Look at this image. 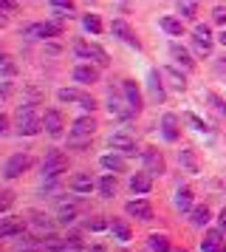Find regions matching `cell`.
<instances>
[{
    "mask_svg": "<svg viewBox=\"0 0 226 252\" xmlns=\"http://www.w3.org/2000/svg\"><path fill=\"white\" fill-rule=\"evenodd\" d=\"M111 34H113V37H119V40H124L127 46L141 48V43L136 40L133 29H130V23H127V20H113V23H111Z\"/></svg>",
    "mask_w": 226,
    "mask_h": 252,
    "instance_id": "cell-10",
    "label": "cell"
},
{
    "mask_svg": "<svg viewBox=\"0 0 226 252\" xmlns=\"http://www.w3.org/2000/svg\"><path fill=\"white\" fill-rule=\"evenodd\" d=\"M43 130V116L37 114L34 102H23L17 108V133L20 136H37Z\"/></svg>",
    "mask_w": 226,
    "mask_h": 252,
    "instance_id": "cell-1",
    "label": "cell"
},
{
    "mask_svg": "<svg viewBox=\"0 0 226 252\" xmlns=\"http://www.w3.org/2000/svg\"><path fill=\"white\" fill-rule=\"evenodd\" d=\"M77 221V207H59V224H74Z\"/></svg>",
    "mask_w": 226,
    "mask_h": 252,
    "instance_id": "cell-36",
    "label": "cell"
},
{
    "mask_svg": "<svg viewBox=\"0 0 226 252\" xmlns=\"http://www.w3.org/2000/svg\"><path fill=\"white\" fill-rule=\"evenodd\" d=\"M206 99L212 102V108H215V111H218V114H221V116H226V102H224V99H221V96H215V94H209Z\"/></svg>",
    "mask_w": 226,
    "mask_h": 252,
    "instance_id": "cell-41",
    "label": "cell"
},
{
    "mask_svg": "<svg viewBox=\"0 0 226 252\" xmlns=\"http://www.w3.org/2000/svg\"><path fill=\"white\" fill-rule=\"evenodd\" d=\"M175 252H184V250H175Z\"/></svg>",
    "mask_w": 226,
    "mask_h": 252,
    "instance_id": "cell-52",
    "label": "cell"
},
{
    "mask_svg": "<svg viewBox=\"0 0 226 252\" xmlns=\"http://www.w3.org/2000/svg\"><path fill=\"white\" fill-rule=\"evenodd\" d=\"M96 119L93 116H79V119H74V127H71V136H79V139H90L93 133H96Z\"/></svg>",
    "mask_w": 226,
    "mask_h": 252,
    "instance_id": "cell-11",
    "label": "cell"
},
{
    "mask_svg": "<svg viewBox=\"0 0 226 252\" xmlns=\"http://www.w3.org/2000/svg\"><path fill=\"white\" fill-rule=\"evenodd\" d=\"M187 122H190L195 130H209V127H206V122H203V119H198L195 114H187Z\"/></svg>",
    "mask_w": 226,
    "mask_h": 252,
    "instance_id": "cell-43",
    "label": "cell"
},
{
    "mask_svg": "<svg viewBox=\"0 0 226 252\" xmlns=\"http://www.w3.org/2000/svg\"><path fill=\"white\" fill-rule=\"evenodd\" d=\"M161 133L167 142H175L178 139V116L175 114H164L161 116Z\"/></svg>",
    "mask_w": 226,
    "mask_h": 252,
    "instance_id": "cell-21",
    "label": "cell"
},
{
    "mask_svg": "<svg viewBox=\"0 0 226 252\" xmlns=\"http://www.w3.org/2000/svg\"><path fill=\"white\" fill-rule=\"evenodd\" d=\"M108 145H111L113 150H119V153H124V156H133L136 150V139L127 136V133H113L111 139H108Z\"/></svg>",
    "mask_w": 226,
    "mask_h": 252,
    "instance_id": "cell-13",
    "label": "cell"
},
{
    "mask_svg": "<svg viewBox=\"0 0 226 252\" xmlns=\"http://www.w3.org/2000/svg\"><path fill=\"white\" fill-rule=\"evenodd\" d=\"M28 167H31V156H28V153H14V156H9L6 164H3V176H6V179H20Z\"/></svg>",
    "mask_w": 226,
    "mask_h": 252,
    "instance_id": "cell-6",
    "label": "cell"
},
{
    "mask_svg": "<svg viewBox=\"0 0 226 252\" xmlns=\"http://www.w3.org/2000/svg\"><path fill=\"white\" fill-rule=\"evenodd\" d=\"M6 130H9V116H6V114H0V136H3Z\"/></svg>",
    "mask_w": 226,
    "mask_h": 252,
    "instance_id": "cell-45",
    "label": "cell"
},
{
    "mask_svg": "<svg viewBox=\"0 0 226 252\" xmlns=\"http://www.w3.org/2000/svg\"><path fill=\"white\" fill-rule=\"evenodd\" d=\"M178 161H181V167H184L187 173H201V161H198V156H195L192 148L178 150Z\"/></svg>",
    "mask_w": 226,
    "mask_h": 252,
    "instance_id": "cell-20",
    "label": "cell"
},
{
    "mask_svg": "<svg viewBox=\"0 0 226 252\" xmlns=\"http://www.w3.org/2000/svg\"><path fill=\"white\" fill-rule=\"evenodd\" d=\"M111 229H113V235H116L119 241H130V227H127L124 221H113Z\"/></svg>",
    "mask_w": 226,
    "mask_h": 252,
    "instance_id": "cell-34",
    "label": "cell"
},
{
    "mask_svg": "<svg viewBox=\"0 0 226 252\" xmlns=\"http://www.w3.org/2000/svg\"><path fill=\"white\" fill-rule=\"evenodd\" d=\"M161 29H164L167 34H172V37L184 34V26H181V20H175V17H161Z\"/></svg>",
    "mask_w": 226,
    "mask_h": 252,
    "instance_id": "cell-32",
    "label": "cell"
},
{
    "mask_svg": "<svg viewBox=\"0 0 226 252\" xmlns=\"http://www.w3.org/2000/svg\"><path fill=\"white\" fill-rule=\"evenodd\" d=\"M96 187H99V193L105 195V198H113V195H116V190H119V184H116V176H111V173H108V176H102Z\"/></svg>",
    "mask_w": 226,
    "mask_h": 252,
    "instance_id": "cell-25",
    "label": "cell"
},
{
    "mask_svg": "<svg viewBox=\"0 0 226 252\" xmlns=\"http://www.w3.org/2000/svg\"><path fill=\"white\" fill-rule=\"evenodd\" d=\"M119 252H130V250H119Z\"/></svg>",
    "mask_w": 226,
    "mask_h": 252,
    "instance_id": "cell-51",
    "label": "cell"
},
{
    "mask_svg": "<svg viewBox=\"0 0 226 252\" xmlns=\"http://www.w3.org/2000/svg\"><path fill=\"white\" fill-rule=\"evenodd\" d=\"M170 54H172V60H175V63H181L184 68H195V60H192V54L184 46L172 43V46H170Z\"/></svg>",
    "mask_w": 226,
    "mask_h": 252,
    "instance_id": "cell-23",
    "label": "cell"
},
{
    "mask_svg": "<svg viewBox=\"0 0 226 252\" xmlns=\"http://www.w3.org/2000/svg\"><path fill=\"white\" fill-rule=\"evenodd\" d=\"M62 127H65V119H62V114L56 111V108H48L43 116V130L48 133V136H59L62 133Z\"/></svg>",
    "mask_w": 226,
    "mask_h": 252,
    "instance_id": "cell-8",
    "label": "cell"
},
{
    "mask_svg": "<svg viewBox=\"0 0 226 252\" xmlns=\"http://www.w3.org/2000/svg\"><path fill=\"white\" fill-rule=\"evenodd\" d=\"M122 91H124V102L130 105V111L139 114L141 111V91H139V85L133 80H122Z\"/></svg>",
    "mask_w": 226,
    "mask_h": 252,
    "instance_id": "cell-12",
    "label": "cell"
},
{
    "mask_svg": "<svg viewBox=\"0 0 226 252\" xmlns=\"http://www.w3.org/2000/svg\"><path fill=\"white\" fill-rule=\"evenodd\" d=\"M161 74H164V77L170 80V85H172L175 91H184V88H187V80H184V74H178V71L172 68V65H167V68L161 71Z\"/></svg>",
    "mask_w": 226,
    "mask_h": 252,
    "instance_id": "cell-29",
    "label": "cell"
},
{
    "mask_svg": "<svg viewBox=\"0 0 226 252\" xmlns=\"http://www.w3.org/2000/svg\"><path fill=\"white\" fill-rule=\"evenodd\" d=\"M11 94V85L9 82H0V96H9Z\"/></svg>",
    "mask_w": 226,
    "mask_h": 252,
    "instance_id": "cell-47",
    "label": "cell"
},
{
    "mask_svg": "<svg viewBox=\"0 0 226 252\" xmlns=\"http://www.w3.org/2000/svg\"><path fill=\"white\" fill-rule=\"evenodd\" d=\"M68 170V156L62 150H48L43 159V179H56V176H62Z\"/></svg>",
    "mask_w": 226,
    "mask_h": 252,
    "instance_id": "cell-2",
    "label": "cell"
},
{
    "mask_svg": "<svg viewBox=\"0 0 226 252\" xmlns=\"http://www.w3.org/2000/svg\"><path fill=\"white\" fill-rule=\"evenodd\" d=\"M108 111H111L113 116H119V119H127V116H133V111H130V105L127 102H122L119 99V94L113 91H108Z\"/></svg>",
    "mask_w": 226,
    "mask_h": 252,
    "instance_id": "cell-14",
    "label": "cell"
},
{
    "mask_svg": "<svg viewBox=\"0 0 226 252\" xmlns=\"http://www.w3.org/2000/svg\"><path fill=\"white\" fill-rule=\"evenodd\" d=\"M82 26H85V32H90V34H102L99 14H85V17H82Z\"/></svg>",
    "mask_w": 226,
    "mask_h": 252,
    "instance_id": "cell-33",
    "label": "cell"
},
{
    "mask_svg": "<svg viewBox=\"0 0 226 252\" xmlns=\"http://www.w3.org/2000/svg\"><path fill=\"white\" fill-rule=\"evenodd\" d=\"M9 26V17H6V12H0V29H6Z\"/></svg>",
    "mask_w": 226,
    "mask_h": 252,
    "instance_id": "cell-48",
    "label": "cell"
},
{
    "mask_svg": "<svg viewBox=\"0 0 226 252\" xmlns=\"http://www.w3.org/2000/svg\"><path fill=\"white\" fill-rule=\"evenodd\" d=\"M141 164H144V170L150 173V176H161V173L167 170V164H164V156H161L156 148L141 150Z\"/></svg>",
    "mask_w": 226,
    "mask_h": 252,
    "instance_id": "cell-7",
    "label": "cell"
},
{
    "mask_svg": "<svg viewBox=\"0 0 226 252\" xmlns=\"http://www.w3.org/2000/svg\"><path fill=\"white\" fill-rule=\"evenodd\" d=\"M17 232H23V218L11 216V218L0 221V238H14Z\"/></svg>",
    "mask_w": 226,
    "mask_h": 252,
    "instance_id": "cell-22",
    "label": "cell"
},
{
    "mask_svg": "<svg viewBox=\"0 0 226 252\" xmlns=\"http://www.w3.org/2000/svg\"><path fill=\"white\" fill-rule=\"evenodd\" d=\"M175 6H178L181 17L195 20V14H198V0H175Z\"/></svg>",
    "mask_w": 226,
    "mask_h": 252,
    "instance_id": "cell-31",
    "label": "cell"
},
{
    "mask_svg": "<svg viewBox=\"0 0 226 252\" xmlns=\"http://www.w3.org/2000/svg\"><path fill=\"white\" fill-rule=\"evenodd\" d=\"M14 63H11V57H6V54H0V74H6V77H11L14 74Z\"/></svg>",
    "mask_w": 226,
    "mask_h": 252,
    "instance_id": "cell-39",
    "label": "cell"
},
{
    "mask_svg": "<svg viewBox=\"0 0 226 252\" xmlns=\"http://www.w3.org/2000/svg\"><path fill=\"white\" fill-rule=\"evenodd\" d=\"M124 210H127V216L139 218V221H153V207H150L147 198H133V201L124 204Z\"/></svg>",
    "mask_w": 226,
    "mask_h": 252,
    "instance_id": "cell-9",
    "label": "cell"
},
{
    "mask_svg": "<svg viewBox=\"0 0 226 252\" xmlns=\"http://www.w3.org/2000/svg\"><path fill=\"white\" fill-rule=\"evenodd\" d=\"M175 207H178L181 213H192V190L190 187H181L178 193H175Z\"/></svg>",
    "mask_w": 226,
    "mask_h": 252,
    "instance_id": "cell-27",
    "label": "cell"
},
{
    "mask_svg": "<svg viewBox=\"0 0 226 252\" xmlns=\"http://www.w3.org/2000/svg\"><path fill=\"white\" fill-rule=\"evenodd\" d=\"M192 46H195L198 57H209L212 54V40H192Z\"/></svg>",
    "mask_w": 226,
    "mask_h": 252,
    "instance_id": "cell-35",
    "label": "cell"
},
{
    "mask_svg": "<svg viewBox=\"0 0 226 252\" xmlns=\"http://www.w3.org/2000/svg\"><path fill=\"white\" fill-rule=\"evenodd\" d=\"M212 20L215 23H221V26H226V9H221V6L212 9Z\"/></svg>",
    "mask_w": 226,
    "mask_h": 252,
    "instance_id": "cell-44",
    "label": "cell"
},
{
    "mask_svg": "<svg viewBox=\"0 0 226 252\" xmlns=\"http://www.w3.org/2000/svg\"><path fill=\"white\" fill-rule=\"evenodd\" d=\"M99 164H102L108 173H113V176L127 170V161H124V156H119V153H108V156H102Z\"/></svg>",
    "mask_w": 226,
    "mask_h": 252,
    "instance_id": "cell-19",
    "label": "cell"
},
{
    "mask_svg": "<svg viewBox=\"0 0 226 252\" xmlns=\"http://www.w3.org/2000/svg\"><path fill=\"white\" fill-rule=\"evenodd\" d=\"M130 190H133V193H139V195H144V193H150V190H153V176H150V173H133V176H130Z\"/></svg>",
    "mask_w": 226,
    "mask_h": 252,
    "instance_id": "cell-17",
    "label": "cell"
},
{
    "mask_svg": "<svg viewBox=\"0 0 226 252\" xmlns=\"http://www.w3.org/2000/svg\"><path fill=\"white\" fill-rule=\"evenodd\" d=\"M224 229H209L206 238L201 241V252H224Z\"/></svg>",
    "mask_w": 226,
    "mask_h": 252,
    "instance_id": "cell-18",
    "label": "cell"
},
{
    "mask_svg": "<svg viewBox=\"0 0 226 252\" xmlns=\"http://www.w3.org/2000/svg\"><path fill=\"white\" fill-rule=\"evenodd\" d=\"M74 82H79V85H93V82H99V68H96V65H77V68H74Z\"/></svg>",
    "mask_w": 226,
    "mask_h": 252,
    "instance_id": "cell-15",
    "label": "cell"
},
{
    "mask_svg": "<svg viewBox=\"0 0 226 252\" xmlns=\"http://www.w3.org/2000/svg\"><path fill=\"white\" fill-rule=\"evenodd\" d=\"M218 227L226 232V210H221V216H218Z\"/></svg>",
    "mask_w": 226,
    "mask_h": 252,
    "instance_id": "cell-46",
    "label": "cell"
},
{
    "mask_svg": "<svg viewBox=\"0 0 226 252\" xmlns=\"http://www.w3.org/2000/svg\"><path fill=\"white\" fill-rule=\"evenodd\" d=\"M56 99H59V102H77L82 111H93V108H96V99H93L90 94L77 91V88H59V91H56Z\"/></svg>",
    "mask_w": 226,
    "mask_h": 252,
    "instance_id": "cell-5",
    "label": "cell"
},
{
    "mask_svg": "<svg viewBox=\"0 0 226 252\" xmlns=\"http://www.w3.org/2000/svg\"><path fill=\"white\" fill-rule=\"evenodd\" d=\"M147 82H150V94L156 102H164V88H161V80H158V71H150L147 74Z\"/></svg>",
    "mask_w": 226,
    "mask_h": 252,
    "instance_id": "cell-30",
    "label": "cell"
},
{
    "mask_svg": "<svg viewBox=\"0 0 226 252\" xmlns=\"http://www.w3.org/2000/svg\"><path fill=\"white\" fill-rule=\"evenodd\" d=\"M85 227H88V229H93V232H99V229H105V227H108V221H105L102 216H96V218H88V221H85Z\"/></svg>",
    "mask_w": 226,
    "mask_h": 252,
    "instance_id": "cell-40",
    "label": "cell"
},
{
    "mask_svg": "<svg viewBox=\"0 0 226 252\" xmlns=\"http://www.w3.org/2000/svg\"><path fill=\"white\" fill-rule=\"evenodd\" d=\"M192 40H212V32H209V26L198 23V26H195V32H192Z\"/></svg>",
    "mask_w": 226,
    "mask_h": 252,
    "instance_id": "cell-38",
    "label": "cell"
},
{
    "mask_svg": "<svg viewBox=\"0 0 226 252\" xmlns=\"http://www.w3.org/2000/svg\"><path fill=\"white\" fill-rule=\"evenodd\" d=\"M74 51H77V57L82 60H93V63H99V65H108L111 60H108V51L99 48L96 43H85V40H77L74 43Z\"/></svg>",
    "mask_w": 226,
    "mask_h": 252,
    "instance_id": "cell-4",
    "label": "cell"
},
{
    "mask_svg": "<svg viewBox=\"0 0 226 252\" xmlns=\"http://www.w3.org/2000/svg\"><path fill=\"white\" fill-rule=\"evenodd\" d=\"M43 247L45 250H51V252H62V250H68V241L59 238V235H54V232H45L43 235Z\"/></svg>",
    "mask_w": 226,
    "mask_h": 252,
    "instance_id": "cell-26",
    "label": "cell"
},
{
    "mask_svg": "<svg viewBox=\"0 0 226 252\" xmlns=\"http://www.w3.org/2000/svg\"><path fill=\"white\" fill-rule=\"evenodd\" d=\"M0 252H3V247H0Z\"/></svg>",
    "mask_w": 226,
    "mask_h": 252,
    "instance_id": "cell-53",
    "label": "cell"
},
{
    "mask_svg": "<svg viewBox=\"0 0 226 252\" xmlns=\"http://www.w3.org/2000/svg\"><path fill=\"white\" fill-rule=\"evenodd\" d=\"M14 207V193L11 190H0V213H6Z\"/></svg>",
    "mask_w": 226,
    "mask_h": 252,
    "instance_id": "cell-37",
    "label": "cell"
},
{
    "mask_svg": "<svg viewBox=\"0 0 226 252\" xmlns=\"http://www.w3.org/2000/svg\"><path fill=\"white\" fill-rule=\"evenodd\" d=\"M20 34L26 40H48V37L62 34V26L59 23H31V26H23Z\"/></svg>",
    "mask_w": 226,
    "mask_h": 252,
    "instance_id": "cell-3",
    "label": "cell"
},
{
    "mask_svg": "<svg viewBox=\"0 0 226 252\" xmlns=\"http://www.w3.org/2000/svg\"><path fill=\"white\" fill-rule=\"evenodd\" d=\"M68 187H71L74 193H90V190L96 187V182L90 179V173H77V176L68 179Z\"/></svg>",
    "mask_w": 226,
    "mask_h": 252,
    "instance_id": "cell-16",
    "label": "cell"
},
{
    "mask_svg": "<svg viewBox=\"0 0 226 252\" xmlns=\"http://www.w3.org/2000/svg\"><path fill=\"white\" fill-rule=\"evenodd\" d=\"M218 40H221V43L226 46V32H221V37H218Z\"/></svg>",
    "mask_w": 226,
    "mask_h": 252,
    "instance_id": "cell-50",
    "label": "cell"
},
{
    "mask_svg": "<svg viewBox=\"0 0 226 252\" xmlns=\"http://www.w3.org/2000/svg\"><path fill=\"white\" fill-rule=\"evenodd\" d=\"M147 247H150V252H170V238H167V235L153 232V235L147 238Z\"/></svg>",
    "mask_w": 226,
    "mask_h": 252,
    "instance_id": "cell-28",
    "label": "cell"
},
{
    "mask_svg": "<svg viewBox=\"0 0 226 252\" xmlns=\"http://www.w3.org/2000/svg\"><path fill=\"white\" fill-rule=\"evenodd\" d=\"M190 224H192V227H206V224H209V207H206V204L192 207V213H190Z\"/></svg>",
    "mask_w": 226,
    "mask_h": 252,
    "instance_id": "cell-24",
    "label": "cell"
},
{
    "mask_svg": "<svg viewBox=\"0 0 226 252\" xmlns=\"http://www.w3.org/2000/svg\"><path fill=\"white\" fill-rule=\"evenodd\" d=\"M17 252H40V250H31V247H20Z\"/></svg>",
    "mask_w": 226,
    "mask_h": 252,
    "instance_id": "cell-49",
    "label": "cell"
},
{
    "mask_svg": "<svg viewBox=\"0 0 226 252\" xmlns=\"http://www.w3.org/2000/svg\"><path fill=\"white\" fill-rule=\"evenodd\" d=\"M31 224L48 232V229H51V218H45V216H34V218H31Z\"/></svg>",
    "mask_w": 226,
    "mask_h": 252,
    "instance_id": "cell-42",
    "label": "cell"
}]
</instances>
